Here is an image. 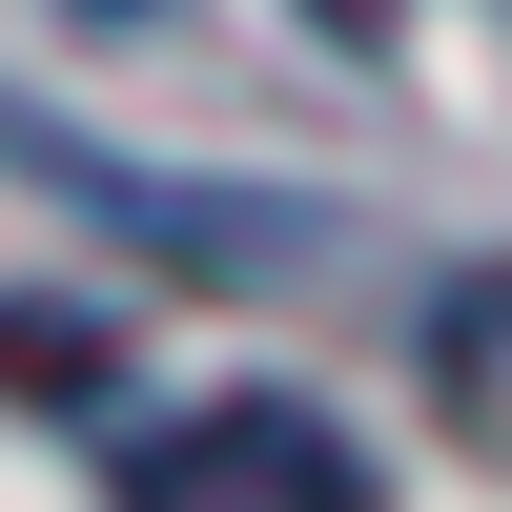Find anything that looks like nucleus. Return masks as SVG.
I'll return each mask as SVG.
<instances>
[{"mask_svg":"<svg viewBox=\"0 0 512 512\" xmlns=\"http://www.w3.org/2000/svg\"><path fill=\"white\" fill-rule=\"evenodd\" d=\"M123 492H164V512H226V492L369 512V451L328 431V410H287V390H226V410H185V431H123Z\"/></svg>","mask_w":512,"mask_h":512,"instance_id":"1","label":"nucleus"}]
</instances>
